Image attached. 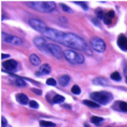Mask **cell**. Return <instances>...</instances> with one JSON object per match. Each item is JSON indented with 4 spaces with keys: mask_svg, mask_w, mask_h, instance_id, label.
Here are the masks:
<instances>
[{
    "mask_svg": "<svg viewBox=\"0 0 127 127\" xmlns=\"http://www.w3.org/2000/svg\"><path fill=\"white\" fill-rule=\"evenodd\" d=\"M61 44L72 49H76L78 50H83L86 53H90V48L86 41L82 38L74 33H65Z\"/></svg>",
    "mask_w": 127,
    "mask_h": 127,
    "instance_id": "obj_1",
    "label": "cell"
},
{
    "mask_svg": "<svg viewBox=\"0 0 127 127\" xmlns=\"http://www.w3.org/2000/svg\"><path fill=\"white\" fill-rule=\"evenodd\" d=\"M27 4L30 7H31L32 9H35L38 11L44 12V13L51 12L56 7V3L52 1H28Z\"/></svg>",
    "mask_w": 127,
    "mask_h": 127,
    "instance_id": "obj_2",
    "label": "cell"
},
{
    "mask_svg": "<svg viewBox=\"0 0 127 127\" xmlns=\"http://www.w3.org/2000/svg\"><path fill=\"white\" fill-rule=\"evenodd\" d=\"M90 97L94 100L97 102L99 104L106 105L109 103L113 98L112 95L107 92H95L90 94Z\"/></svg>",
    "mask_w": 127,
    "mask_h": 127,
    "instance_id": "obj_3",
    "label": "cell"
},
{
    "mask_svg": "<svg viewBox=\"0 0 127 127\" xmlns=\"http://www.w3.org/2000/svg\"><path fill=\"white\" fill-rule=\"evenodd\" d=\"M41 33L44 36L47 37L49 39L56 41V42H59V43H62V38L65 34L63 32L59 31L58 30L53 29L50 28H47V27Z\"/></svg>",
    "mask_w": 127,
    "mask_h": 127,
    "instance_id": "obj_4",
    "label": "cell"
},
{
    "mask_svg": "<svg viewBox=\"0 0 127 127\" xmlns=\"http://www.w3.org/2000/svg\"><path fill=\"white\" fill-rule=\"evenodd\" d=\"M64 56L69 62L72 64H83L84 62V57L72 50H65L64 52Z\"/></svg>",
    "mask_w": 127,
    "mask_h": 127,
    "instance_id": "obj_5",
    "label": "cell"
},
{
    "mask_svg": "<svg viewBox=\"0 0 127 127\" xmlns=\"http://www.w3.org/2000/svg\"><path fill=\"white\" fill-rule=\"evenodd\" d=\"M90 44L95 51L102 53L106 50V44L104 41L98 37H93L90 40Z\"/></svg>",
    "mask_w": 127,
    "mask_h": 127,
    "instance_id": "obj_6",
    "label": "cell"
},
{
    "mask_svg": "<svg viewBox=\"0 0 127 127\" xmlns=\"http://www.w3.org/2000/svg\"><path fill=\"white\" fill-rule=\"evenodd\" d=\"M1 38L4 41L9 43V44H12L13 45H20L22 44V40L19 38V37L7 34L4 32H2L1 33Z\"/></svg>",
    "mask_w": 127,
    "mask_h": 127,
    "instance_id": "obj_7",
    "label": "cell"
},
{
    "mask_svg": "<svg viewBox=\"0 0 127 127\" xmlns=\"http://www.w3.org/2000/svg\"><path fill=\"white\" fill-rule=\"evenodd\" d=\"M47 47L50 53H51L55 58H56L57 59H62L63 58V52L61 47H59L58 45L53 44H47Z\"/></svg>",
    "mask_w": 127,
    "mask_h": 127,
    "instance_id": "obj_8",
    "label": "cell"
},
{
    "mask_svg": "<svg viewBox=\"0 0 127 127\" xmlns=\"http://www.w3.org/2000/svg\"><path fill=\"white\" fill-rule=\"evenodd\" d=\"M33 42L35 44V45L41 50L42 51L43 53H50L49 50H48V47H47V44L46 43V41L44 38L42 37H35L34 39H33Z\"/></svg>",
    "mask_w": 127,
    "mask_h": 127,
    "instance_id": "obj_9",
    "label": "cell"
},
{
    "mask_svg": "<svg viewBox=\"0 0 127 127\" xmlns=\"http://www.w3.org/2000/svg\"><path fill=\"white\" fill-rule=\"evenodd\" d=\"M29 25L32 28L37 31L42 32L43 31L47 28L46 25L41 20L36 19H31L29 20Z\"/></svg>",
    "mask_w": 127,
    "mask_h": 127,
    "instance_id": "obj_10",
    "label": "cell"
},
{
    "mask_svg": "<svg viewBox=\"0 0 127 127\" xmlns=\"http://www.w3.org/2000/svg\"><path fill=\"white\" fill-rule=\"evenodd\" d=\"M118 45L122 50L126 51L127 50V38L124 34H121L118 38Z\"/></svg>",
    "mask_w": 127,
    "mask_h": 127,
    "instance_id": "obj_11",
    "label": "cell"
},
{
    "mask_svg": "<svg viewBox=\"0 0 127 127\" xmlns=\"http://www.w3.org/2000/svg\"><path fill=\"white\" fill-rule=\"evenodd\" d=\"M17 64H18L15 60L11 59V60H7V61L4 62L2 63V66L5 69H7L8 71H13L16 68Z\"/></svg>",
    "mask_w": 127,
    "mask_h": 127,
    "instance_id": "obj_12",
    "label": "cell"
},
{
    "mask_svg": "<svg viewBox=\"0 0 127 127\" xmlns=\"http://www.w3.org/2000/svg\"><path fill=\"white\" fill-rule=\"evenodd\" d=\"M50 66L47 64H44L41 65L38 69V71L36 72L37 75H48L50 73Z\"/></svg>",
    "mask_w": 127,
    "mask_h": 127,
    "instance_id": "obj_13",
    "label": "cell"
},
{
    "mask_svg": "<svg viewBox=\"0 0 127 127\" xmlns=\"http://www.w3.org/2000/svg\"><path fill=\"white\" fill-rule=\"evenodd\" d=\"M16 100H17L20 104H22V105H26V104H28V102H29V98H28V97L25 95V94H23V93H19V94L16 95Z\"/></svg>",
    "mask_w": 127,
    "mask_h": 127,
    "instance_id": "obj_14",
    "label": "cell"
},
{
    "mask_svg": "<svg viewBox=\"0 0 127 127\" xmlns=\"http://www.w3.org/2000/svg\"><path fill=\"white\" fill-rule=\"evenodd\" d=\"M30 62L34 66H38L41 64V60L36 54H32L30 56Z\"/></svg>",
    "mask_w": 127,
    "mask_h": 127,
    "instance_id": "obj_15",
    "label": "cell"
},
{
    "mask_svg": "<svg viewBox=\"0 0 127 127\" xmlns=\"http://www.w3.org/2000/svg\"><path fill=\"white\" fill-rule=\"evenodd\" d=\"M69 81H70L69 76L67 75H64L62 77H60V78H59V84L61 86L65 87L69 84Z\"/></svg>",
    "mask_w": 127,
    "mask_h": 127,
    "instance_id": "obj_16",
    "label": "cell"
},
{
    "mask_svg": "<svg viewBox=\"0 0 127 127\" xmlns=\"http://www.w3.org/2000/svg\"><path fill=\"white\" fill-rule=\"evenodd\" d=\"M83 103L90 108H98L100 106V104L97 103L95 101H92V100H83Z\"/></svg>",
    "mask_w": 127,
    "mask_h": 127,
    "instance_id": "obj_17",
    "label": "cell"
},
{
    "mask_svg": "<svg viewBox=\"0 0 127 127\" xmlns=\"http://www.w3.org/2000/svg\"><path fill=\"white\" fill-rule=\"evenodd\" d=\"M93 83L96 85H102V86H105L107 84V81L103 79V78H96L95 79L93 80Z\"/></svg>",
    "mask_w": 127,
    "mask_h": 127,
    "instance_id": "obj_18",
    "label": "cell"
},
{
    "mask_svg": "<svg viewBox=\"0 0 127 127\" xmlns=\"http://www.w3.org/2000/svg\"><path fill=\"white\" fill-rule=\"evenodd\" d=\"M103 121V118H100V117H97V116H93L91 118V122L96 125L97 127H98L102 122Z\"/></svg>",
    "mask_w": 127,
    "mask_h": 127,
    "instance_id": "obj_19",
    "label": "cell"
},
{
    "mask_svg": "<svg viewBox=\"0 0 127 127\" xmlns=\"http://www.w3.org/2000/svg\"><path fill=\"white\" fill-rule=\"evenodd\" d=\"M40 126L42 127H55L56 124L50 121H41L39 122Z\"/></svg>",
    "mask_w": 127,
    "mask_h": 127,
    "instance_id": "obj_20",
    "label": "cell"
},
{
    "mask_svg": "<svg viewBox=\"0 0 127 127\" xmlns=\"http://www.w3.org/2000/svg\"><path fill=\"white\" fill-rule=\"evenodd\" d=\"M65 100V97H63L62 95H56L54 96L53 97V102L55 103H61Z\"/></svg>",
    "mask_w": 127,
    "mask_h": 127,
    "instance_id": "obj_21",
    "label": "cell"
},
{
    "mask_svg": "<svg viewBox=\"0 0 127 127\" xmlns=\"http://www.w3.org/2000/svg\"><path fill=\"white\" fill-rule=\"evenodd\" d=\"M111 78L115 81H120L121 80V76L120 75V73L118 72H114L112 75H111Z\"/></svg>",
    "mask_w": 127,
    "mask_h": 127,
    "instance_id": "obj_22",
    "label": "cell"
},
{
    "mask_svg": "<svg viewBox=\"0 0 127 127\" xmlns=\"http://www.w3.org/2000/svg\"><path fill=\"white\" fill-rule=\"evenodd\" d=\"M60 6L62 8V10H63L64 11H65L66 13H73V10L69 6H67L66 4L62 3V4H60Z\"/></svg>",
    "mask_w": 127,
    "mask_h": 127,
    "instance_id": "obj_23",
    "label": "cell"
},
{
    "mask_svg": "<svg viewBox=\"0 0 127 127\" xmlns=\"http://www.w3.org/2000/svg\"><path fill=\"white\" fill-rule=\"evenodd\" d=\"M71 92L75 94V95H79L81 93V89L80 87L78 86V85H74L72 87V90H71Z\"/></svg>",
    "mask_w": 127,
    "mask_h": 127,
    "instance_id": "obj_24",
    "label": "cell"
},
{
    "mask_svg": "<svg viewBox=\"0 0 127 127\" xmlns=\"http://www.w3.org/2000/svg\"><path fill=\"white\" fill-rule=\"evenodd\" d=\"M119 108L122 112H127V103L126 102H120L119 103Z\"/></svg>",
    "mask_w": 127,
    "mask_h": 127,
    "instance_id": "obj_25",
    "label": "cell"
},
{
    "mask_svg": "<svg viewBox=\"0 0 127 127\" xmlns=\"http://www.w3.org/2000/svg\"><path fill=\"white\" fill-rule=\"evenodd\" d=\"M16 84L19 87H25L27 85V84L25 82V81L23 79H22V78H18L16 80Z\"/></svg>",
    "mask_w": 127,
    "mask_h": 127,
    "instance_id": "obj_26",
    "label": "cell"
},
{
    "mask_svg": "<svg viewBox=\"0 0 127 127\" xmlns=\"http://www.w3.org/2000/svg\"><path fill=\"white\" fill-rule=\"evenodd\" d=\"M96 13H97V16L99 19H103V18L105 17L104 16V13L103 11V10L101 9H97L96 10Z\"/></svg>",
    "mask_w": 127,
    "mask_h": 127,
    "instance_id": "obj_27",
    "label": "cell"
},
{
    "mask_svg": "<svg viewBox=\"0 0 127 127\" xmlns=\"http://www.w3.org/2000/svg\"><path fill=\"white\" fill-rule=\"evenodd\" d=\"M46 84L49 86H56V81L53 78H50L46 81Z\"/></svg>",
    "mask_w": 127,
    "mask_h": 127,
    "instance_id": "obj_28",
    "label": "cell"
},
{
    "mask_svg": "<svg viewBox=\"0 0 127 127\" xmlns=\"http://www.w3.org/2000/svg\"><path fill=\"white\" fill-rule=\"evenodd\" d=\"M75 4H79L84 10H88V6L87 4V3L85 1H74Z\"/></svg>",
    "mask_w": 127,
    "mask_h": 127,
    "instance_id": "obj_29",
    "label": "cell"
},
{
    "mask_svg": "<svg viewBox=\"0 0 127 127\" xmlns=\"http://www.w3.org/2000/svg\"><path fill=\"white\" fill-rule=\"evenodd\" d=\"M29 106L31 108H32V109H38L39 107L38 103L35 100H31L29 103Z\"/></svg>",
    "mask_w": 127,
    "mask_h": 127,
    "instance_id": "obj_30",
    "label": "cell"
},
{
    "mask_svg": "<svg viewBox=\"0 0 127 127\" xmlns=\"http://www.w3.org/2000/svg\"><path fill=\"white\" fill-rule=\"evenodd\" d=\"M115 11L114 10H109L107 13H106V16H107L109 19H112L114 17H115Z\"/></svg>",
    "mask_w": 127,
    "mask_h": 127,
    "instance_id": "obj_31",
    "label": "cell"
},
{
    "mask_svg": "<svg viewBox=\"0 0 127 127\" xmlns=\"http://www.w3.org/2000/svg\"><path fill=\"white\" fill-rule=\"evenodd\" d=\"M103 22H104L105 25H111V23H112V19H109L107 16H105V17L103 18Z\"/></svg>",
    "mask_w": 127,
    "mask_h": 127,
    "instance_id": "obj_32",
    "label": "cell"
},
{
    "mask_svg": "<svg viewBox=\"0 0 127 127\" xmlns=\"http://www.w3.org/2000/svg\"><path fill=\"white\" fill-rule=\"evenodd\" d=\"M7 120L2 116L1 117V127H7Z\"/></svg>",
    "mask_w": 127,
    "mask_h": 127,
    "instance_id": "obj_33",
    "label": "cell"
},
{
    "mask_svg": "<svg viewBox=\"0 0 127 127\" xmlns=\"http://www.w3.org/2000/svg\"><path fill=\"white\" fill-rule=\"evenodd\" d=\"M32 92H33L34 93H35V94H37V95H41V94H42V91H41V90H38V89H35V88H33V89H32Z\"/></svg>",
    "mask_w": 127,
    "mask_h": 127,
    "instance_id": "obj_34",
    "label": "cell"
},
{
    "mask_svg": "<svg viewBox=\"0 0 127 127\" xmlns=\"http://www.w3.org/2000/svg\"><path fill=\"white\" fill-rule=\"evenodd\" d=\"M93 22L95 24V25H96L97 27H99V26H100V24H99V22H97V19H93Z\"/></svg>",
    "mask_w": 127,
    "mask_h": 127,
    "instance_id": "obj_35",
    "label": "cell"
},
{
    "mask_svg": "<svg viewBox=\"0 0 127 127\" xmlns=\"http://www.w3.org/2000/svg\"><path fill=\"white\" fill-rule=\"evenodd\" d=\"M10 55L9 54H1V59H4L5 58H9Z\"/></svg>",
    "mask_w": 127,
    "mask_h": 127,
    "instance_id": "obj_36",
    "label": "cell"
},
{
    "mask_svg": "<svg viewBox=\"0 0 127 127\" xmlns=\"http://www.w3.org/2000/svg\"><path fill=\"white\" fill-rule=\"evenodd\" d=\"M126 83L127 84V78H126Z\"/></svg>",
    "mask_w": 127,
    "mask_h": 127,
    "instance_id": "obj_37",
    "label": "cell"
},
{
    "mask_svg": "<svg viewBox=\"0 0 127 127\" xmlns=\"http://www.w3.org/2000/svg\"><path fill=\"white\" fill-rule=\"evenodd\" d=\"M88 127V126H87V125H86V127Z\"/></svg>",
    "mask_w": 127,
    "mask_h": 127,
    "instance_id": "obj_38",
    "label": "cell"
},
{
    "mask_svg": "<svg viewBox=\"0 0 127 127\" xmlns=\"http://www.w3.org/2000/svg\"></svg>",
    "mask_w": 127,
    "mask_h": 127,
    "instance_id": "obj_39",
    "label": "cell"
}]
</instances>
